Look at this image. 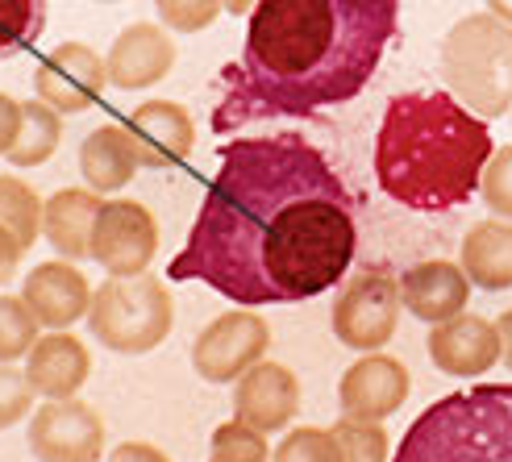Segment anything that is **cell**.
<instances>
[{"mask_svg":"<svg viewBox=\"0 0 512 462\" xmlns=\"http://www.w3.org/2000/svg\"><path fill=\"white\" fill-rule=\"evenodd\" d=\"M92 375V354L75 333H42L34 350L25 354V379L42 400H71Z\"/></svg>","mask_w":512,"mask_h":462,"instance_id":"ac0fdd59","label":"cell"},{"mask_svg":"<svg viewBox=\"0 0 512 462\" xmlns=\"http://www.w3.org/2000/svg\"><path fill=\"white\" fill-rule=\"evenodd\" d=\"M358 250L354 196L304 134L234 138L171 279H196L238 308L300 304L342 284Z\"/></svg>","mask_w":512,"mask_h":462,"instance_id":"6da1fadb","label":"cell"},{"mask_svg":"<svg viewBox=\"0 0 512 462\" xmlns=\"http://www.w3.org/2000/svg\"><path fill=\"white\" fill-rule=\"evenodd\" d=\"M100 192L92 188H59L46 200L42 209V238L50 242V250L67 263H84L92 259V229H96V213H100Z\"/></svg>","mask_w":512,"mask_h":462,"instance_id":"ffe728a7","label":"cell"},{"mask_svg":"<svg viewBox=\"0 0 512 462\" xmlns=\"http://www.w3.org/2000/svg\"><path fill=\"white\" fill-rule=\"evenodd\" d=\"M42 325L34 321V313L25 308L21 296L0 292V363H17L34 350V342L42 338Z\"/></svg>","mask_w":512,"mask_h":462,"instance_id":"484cf974","label":"cell"},{"mask_svg":"<svg viewBox=\"0 0 512 462\" xmlns=\"http://www.w3.org/2000/svg\"><path fill=\"white\" fill-rule=\"evenodd\" d=\"M159 250V221L142 200H105L92 229V259L109 275H146Z\"/></svg>","mask_w":512,"mask_h":462,"instance_id":"9c48e42d","label":"cell"},{"mask_svg":"<svg viewBox=\"0 0 512 462\" xmlns=\"http://www.w3.org/2000/svg\"><path fill=\"white\" fill-rule=\"evenodd\" d=\"M400 279L388 275L383 267H367V271H354L346 279V288L338 292L334 300V333L338 342L350 346V350H383L392 342L396 333V321H400Z\"/></svg>","mask_w":512,"mask_h":462,"instance_id":"52a82bcc","label":"cell"},{"mask_svg":"<svg viewBox=\"0 0 512 462\" xmlns=\"http://www.w3.org/2000/svg\"><path fill=\"white\" fill-rule=\"evenodd\" d=\"M271 329L254 308H229L213 317L192 342V367L204 383H238L254 363H263Z\"/></svg>","mask_w":512,"mask_h":462,"instance_id":"ba28073f","label":"cell"},{"mask_svg":"<svg viewBox=\"0 0 512 462\" xmlns=\"http://www.w3.org/2000/svg\"><path fill=\"white\" fill-rule=\"evenodd\" d=\"M125 134H130L142 167H179L196 150V121L175 100H146V105H138L125 117Z\"/></svg>","mask_w":512,"mask_h":462,"instance_id":"9a60e30c","label":"cell"},{"mask_svg":"<svg viewBox=\"0 0 512 462\" xmlns=\"http://www.w3.org/2000/svg\"><path fill=\"white\" fill-rule=\"evenodd\" d=\"M109 88V71H105V55H96L84 42H63L38 63L34 71V92L38 100H46L55 113L75 117L92 109L100 92Z\"/></svg>","mask_w":512,"mask_h":462,"instance_id":"8fae6325","label":"cell"},{"mask_svg":"<svg viewBox=\"0 0 512 462\" xmlns=\"http://www.w3.org/2000/svg\"><path fill=\"white\" fill-rule=\"evenodd\" d=\"M254 9H259V0H225V13H234V17H250Z\"/></svg>","mask_w":512,"mask_h":462,"instance_id":"8d00e7d4","label":"cell"},{"mask_svg":"<svg viewBox=\"0 0 512 462\" xmlns=\"http://www.w3.org/2000/svg\"><path fill=\"white\" fill-rule=\"evenodd\" d=\"M209 462H271L267 433L250 429V425H242V421H225V425L213 429Z\"/></svg>","mask_w":512,"mask_h":462,"instance_id":"83f0119b","label":"cell"},{"mask_svg":"<svg viewBox=\"0 0 512 462\" xmlns=\"http://www.w3.org/2000/svg\"><path fill=\"white\" fill-rule=\"evenodd\" d=\"M30 408H34V388L25 379V371L0 363V433L30 417Z\"/></svg>","mask_w":512,"mask_h":462,"instance_id":"1f68e13d","label":"cell"},{"mask_svg":"<svg viewBox=\"0 0 512 462\" xmlns=\"http://www.w3.org/2000/svg\"><path fill=\"white\" fill-rule=\"evenodd\" d=\"M271 462H342L334 429H317V425H300L284 433V442L271 450Z\"/></svg>","mask_w":512,"mask_h":462,"instance_id":"f1b7e54d","label":"cell"},{"mask_svg":"<svg viewBox=\"0 0 512 462\" xmlns=\"http://www.w3.org/2000/svg\"><path fill=\"white\" fill-rule=\"evenodd\" d=\"M492 154L488 121L450 92H400L375 134V179L404 209L446 213L479 192Z\"/></svg>","mask_w":512,"mask_h":462,"instance_id":"3957f363","label":"cell"},{"mask_svg":"<svg viewBox=\"0 0 512 462\" xmlns=\"http://www.w3.org/2000/svg\"><path fill=\"white\" fill-rule=\"evenodd\" d=\"M96 5H121V0H96Z\"/></svg>","mask_w":512,"mask_h":462,"instance_id":"f35d334b","label":"cell"},{"mask_svg":"<svg viewBox=\"0 0 512 462\" xmlns=\"http://www.w3.org/2000/svg\"><path fill=\"white\" fill-rule=\"evenodd\" d=\"M479 188H483V204H488L496 217L512 221V146H496L488 167H483Z\"/></svg>","mask_w":512,"mask_h":462,"instance_id":"4dcf8cb0","label":"cell"},{"mask_svg":"<svg viewBox=\"0 0 512 462\" xmlns=\"http://www.w3.org/2000/svg\"><path fill=\"white\" fill-rule=\"evenodd\" d=\"M63 142V113H55L46 100H21V125L13 150L5 154L9 167H38Z\"/></svg>","mask_w":512,"mask_h":462,"instance_id":"603a6c76","label":"cell"},{"mask_svg":"<svg viewBox=\"0 0 512 462\" xmlns=\"http://www.w3.org/2000/svg\"><path fill=\"white\" fill-rule=\"evenodd\" d=\"M408 367L392 354H363L358 363L338 379V404L342 417H358V421H388L392 413H400L408 400Z\"/></svg>","mask_w":512,"mask_h":462,"instance_id":"7c38bea8","label":"cell"},{"mask_svg":"<svg viewBox=\"0 0 512 462\" xmlns=\"http://www.w3.org/2000/svg\"><path fill=\"white\" fill-rule=\"evenodd\" d=\"M42 209L38 192L17 175H0V225L21 242V250H30L42 238Z\"/></svg>","mask_w":512,"mask_h":462,"instance_id":"cb8c5ba5","label":"cell"},{"mask_svg":"<svg viewBox=\"0 0 512 462\" xmlns=\"http://www.w3.org/2000/svg\"><path fill=\"white\" fill-rule=\"evenodd\" d=\"M508 117H512V113H508Z\"/></svg>","mask_w":512,"mask_h":462,"instance_id":"ab89813d","label":"cell"},{"mask_svg":"<svg viewBox=\"0 0 512 462\" xmlns=\"http://www.w3.org/2000/svg\"><path fill=\"white\" fill-rule=\"evenodd\" d=\"M105 462H171V458L150 442H121Z\"/></svg>","mask_w":512,"mask_h":462,"instance_id":"e575fe53","label":"cell"},{"mask_svg":"<svg viewBox=\"0 0 512 462\" xmlns=\"http://www.w3.org/2000/svg\"><path fill=\"white\" fill-rule=\"evenodd\" d=\"M458 267L471 279V288L508 292L512 288V221H504V217L475 221L463 234Z\"/></svg>","mask_w":512,"mask_h":462,"instance_id":"44dd1931","label":"cell"},{"mask_svg":"<svg viewBox=\"0 0 512 462\" xmlns=\"http://www.w3.org/2000/svg\"><path fill=\"white\" fill-rule=\"evenodd\" d=\"M400 300L417 321L442 325L458 313H467L471 279L450 259H429V263H417L400 275Z\"/></svg>","mask_w":512,"mask_h":462,"instance_id":"d6986e66","label":"cell"},{"mask_svg":"<svg viewBox=\"0 0 512 462\" xmlns=\"http://www.w3.org/2000/svg\"><path fill=\"white\" fill-rule=\"evenodd\" d=\"M296 413H300V379L284 363H267L263 358L234 383V421L250 429L279 433L292 425Z\"/></svg>","mask_w":512,"mask_h":462,"instance_id":"2e32d148","label":"cell"},{"mask_svg":"<svg viewBox=\"0 0 512 462\" xmlns=\"http://www.w3.org/2000/svg\"><path fill=\"white\" fill-rule=\"evenodd\" d=\"M46 30V0H0V59L34 46Z\"/></svg>","mask_w":512,"mask_h":462,"instance_id":"d4e9b609","label":"cell"},{"mask_svg":"<svg viewBox=\"0 0 512 462\" xmlns=\"http://www.w3.org/2000/svg\"><path fill=\"white\" fill-rule=\"evenodd\" d=\"M429 358L442 375L454 379H479L500 363V329L496 321L479 313H458L429 333Z\"/></svg>","mask_w":512,"mask_h":462,"instance_id":"e0dca14e","label":"cell"},{"mask_svg":"<svg viewBox=\"0 0 512 462\" xmlns=\"http://www.w3.org/2000/svg\"><path fill=\"white\" fill-rule=\"evenodd\" d=\"M175 38L167 25H150V21H134L113 38L109 55H105V71L109 84L121 92H142L155 88L159 80H167L175 67Z\"/></svg>","mask_w":512,"mask_h":462,"instance_id":"4fadbf2b","label":"cell"},{"mask_svg":"<svg viewBox=\"0 0 512 462\" xmlns=\"http://www.w3.org/2000/svg\"><path fill=\"white\" fill-rule=\"evenodd\" d=\"M400 21V0H259L242 55L221 71L213 130L317 117L371 84Z\"/></svg>","mask_w":512,"mask_h":462,"instance_id":"7a4b0ae2","label":"cell"},{"mask_svg":"<svg viewBox=\"0 0 512 462\" xmlns=\"http://www.w3.org/2000/svg\"><path fill=\"white\" fill-rule=\"evenodd\" d=\"M392 462H512V383H479L429 404Z\"/></svg>","mask_w":512,"mask_h":462,"instance_id":"277c9868","label":"cell"},{"mask_svg":"<svg viewBox=\"0 0 512 462\" xmlns=\"http://www.w3.org/2000/svg\"><path fill=\"white\" fill-rule=\"evenodd\" d=\"M483 5H488V13H492V17H500V21H508V25H512V0H483Z\"/></svg>","mask_w":512,"mask_h":462,"instance_id":"74e56055","label":"cell"},{"mask_svg":"<svg viewBox=\"0 0 512 462\" xmlns=\"http://www.w3.org/2000/svg\"><path fill=\"white\" fill-rule=\"evenodd\" d=\"M21 254H25V250H21V242L9 234L5 225H0V288H9V284H13Z\"/></svg>","mask_w":512,"mask_h":462,"instance_id":"836d02e7","label":"cell"},{"mask_svg":"<svg viewBox=\"0 0 512 462\" xmlns=\"http://www.w3.org/2000/svg\"><path fill=\"white\" fill-rule=\"evenodd\" d=\"M21 300L34 313V321L42 329H71L80 317H88L92 308V284L84 279V271L67 263V259H46L38 267H30L21 284Z\"/></svg>","mask_w":512,"mask_h":462,"instance_id":"5bb4252c","label":"cell"},{"mask_svg":"<svg viewBox=\"0 0 512 462\" xmlns=\"http://www.w3.org/2000/svg\"><path fill=\"white\" fill-rule=\"evenodd\" d=\"M138 150L125 134V125H100L80 142V175L84 184L100 196L121 192L138 175Z\"/></svg>","mask_w":512,"mask_h":462,"instance_id":"7402d4cb","label":"cell"},{"mask_svg":"<svg viewBox=\"0 0 512 462\" xmlns=\"http://www.w3.org/2000/svg\"><path fill=\"white\" fill-rule=\"evenodd\" d=\"M30 450L38 462H100L105 458V421L84 400H46L30 417Z\"/></svg>","mask_w":512,"mask_h":462,"instance_id":"30bf717a","label":"cell"},{"mask_svg":"<svg viewBox=\"0 0 512 462\" xmlns=\"http://www.w3.org/2000/svg\"><path fill=\"white\" fill-rule=\"evenodd\" d=\"M175 321L171 296L163 279L155 275H109L100 288H92L88 329L92 338L113 354H150L167 342Z\"/></svg>","mask_w":512,"mask_h":462,"instance_id":"8992f818","label":"cell"},{"mask_svg":"<svg viewBox=\"0 0 512 462\" xmlns=\"http://www.w3.org/2000/svg\"><path fill=\"white\" fill-rule=\"evenodd\" d=\"M496 329H500V358H504V367L512 371V308L496 321Z\"/></svg>","mask_w":512,"mask_h":462,"instance_id":"d590c367","label":"cell"},{"mask_svg":"<svg viewBox=\"0 0 512 462\" xmlns=\"http://www.w3.org/2000/svg\"><path fill=\"white\" fill-rule=\"evenodd\" d=\"M17 125H21V105H17L9 92H0V159H5V154L13 150Z\"/></svg>","mask_w":512,"mask_h":462,"instance_id":"d6a6232c","label":"cell"},{"mask_svg":"<svg viewBox=\"0 0 512 462\" xmlns=\"http://www.w3.org/2000/svg\"><path fill=\"white\" fill-rule=\"evenodd\" d=\"M155 9L171 34H200L217 21L225 0H155Z\"/></svg>","mask_w":512,"mask_h":462,"instance_id":"f546056e","label":"cell"},{"mask_svg":"<svg viewBox=\"0 0 512 462\" xmlns=\"http://www.w3.org/2000/svg\"><path fill=\"white\" fill-rule=\"evenodd\" d=\"M442 80L483 121L512 113V25L492 13L458 17L442 38Z\"/></svg>","mask_w":512,"mask_h":462,"instance_id":"5b68a950","label":"cell"},{"mask_svg":"<svg viewBox=\"0 0 512 462\" xmlns=\"http://www.w3.org/2000/svg\"><path fill=\"white\" fill-rule=\"evenodd\" d=\"M334 438H338L342 462H388V454H392L388 433H383V425H379V421L338 417Z\"/></svg>","mask_w":512,"mask_h":462,"instance_id":"4316f807","label":"cell"}]
</instances>
